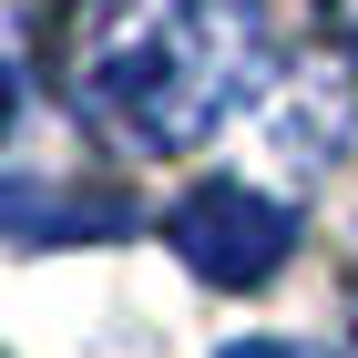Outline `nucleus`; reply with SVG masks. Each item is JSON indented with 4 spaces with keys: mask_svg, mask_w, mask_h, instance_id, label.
Segmentation results:
<instances>
[{
    "mask_svg": "<svg viewBox=\"0 0 358 358\" xmlns=\"http://www.w3.org/2000/svg\"><path fill=\"white\" fill-rule=\"evenodd\" d=\"M10 113H21V83H10V62H0V134H10Z\"/></svg>",
    "mask_w": 358,
    "mask_h": 358,
    "instance_id": "nucleus-4",
    "label": "nucleus"
},
{
    "mask_svg": "<svg viewBox=\"0 0 358 358\" xmlns=\"http://www.w3.org/2000/svg\"><path fill=\"white\" fill-rule=\"evenodd\" d=\"M62 72L123 154H194L266 72V0H72Z\"/></svg>",
    "mask_w": 358,
    "mask_h": 358,
    "instance_id": "nucleus-1",
    "label": "nucleus"
},
{
    "mask_svg": "<svg viewBox=\"0 0 358 358\" xmlns=\"http://www.w3.org/2000/svg\"><path fill=\"white\" fill-rule=\"evenodd\" d=\"M164 236L205 287H256V276H276L297 256V215L276 194H246V185H194L164 215Z\"/></svg>",
    "mask_w": 358,
    "mask_h": 358,
    "instance_id": "nucleus-2",
    "label": "nucleus"
},
{
    "mask_svg": "<svg viewBox=\"0 0 358 358\" xmlns=\"http://www.w3.org/2000/svg\"><path fill=\"white\" fill-rule=\"evenodd\" d=\"M0 358H10V348H0Z\"/></svg>",
    "mask_w": 358,
    "mask_h": 358,
    "instance_id": "nucleus-6",
    "label": "nucleus"
},
{
    "mask_svg": "<svg viewBox=\"0 0 358 358\" xmlns=\"http://www.w3.org/2000/svg\"><path fill=\"white\" fill-rule=\"evenodd\" d=\"M328 21H338V31H348V41H358V0H328Z\"/></svg>",
    "mask_w": 358,
    "mask_h": 358,
    "instance_id": "nucleus-5",
    "label": "nucleus"
},
{
    "mask_svg": "<svg viewBox=\"0 0 358 358\" xmlns=\"http://www.w3.org/2000/svg\"><path fill=\"white\" fill-rule=\"evenodd\" d=\"M225 358H297L287 338H246V348H225Z\"/></svg>",
    "mask_w": 358,
    "mask_h": 358,
    "instance_id": "nucleus-3",
    "label": "nucleus"
}]
</instances>
